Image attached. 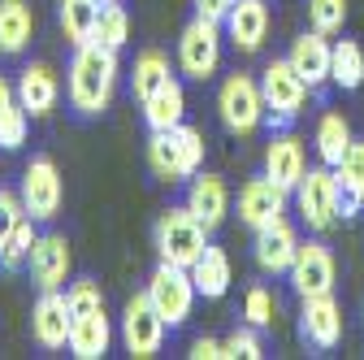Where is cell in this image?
<instances>
[{
  "label": "cell",
  "instance_id": "7",
  "mask_svg": "<svg viewBox=\"0 0 364 360\" xmlns=\"http://www.w3.org/2000/svg\"><path fill=\"white\" fill-rule=\"evenodd\" d=\"M178 65L187 78H200V83L213 78L217 65H221V22L196 14L187 22V31H182V39H178Z\"/></svg>",
  "mask_w": 364,
  "mask_h": 360
},
{
  "label": "cell",
  "instance_id": "2",
  "mask_svg": "<svg viewBox=\"0 0 364 360\" xmlns=\"http://www.w3.org/2000/svg\"><path fill=\"white\" fill-rule=\"evenodd\" d=\"M148 165L165 183H187L204 165V134L196 126H173V130H152L148 139Z\"/></svg>",
  "mask_w": 364,
  "mask_h": 360
},
{
  "label": "cell",
  "instance_id": "10",
  "mask_svg": "<svg viewBox=\"0 0 364 360\" xmlns=\"http://www.w3.org/2000/svg\"><path fill=\"white\" fill-rule=\"evenodd\" d=\"M260 92H264V105H269V117L273 122H291V117L304 113L312 87L295 74L291 61H269L260 70Z\"/></svg>",
  "mask_w": 364,
  "mask_h": 360
},
{
  "label": "cell",
  "instance_id": "27",
  "mask_svg": "<svg viewBox=\"0 0 364 360\" xmlns=\"http://www.w3.org/2000/svg\"><path fill=\"white\" fill-rule=\"evenodd\" d=\"M173 74H169V57L165 53H156V48H148V53H139L134 57V74H130V87H134V100H148V96H156L161 87L169 83Z\"/></svg>",
  "mask_w": 364,
  "mask_h": 360
},
{
  "label": "cell",
  "instance_id": "19",
  "mask_svg": "<svg viewBox=\"0 0 364 360\" xmlns=\"http://www.w3.org/2000/svg\"><path fill=\"white\" fill-rule=\"evenodd\" d=\"M287 61L295 65V74H299L308 87H321V83H330L334 43H330V35H321V31H304L299 39H291Z\"/></svg>",
  "mask_w": 364,
  "mask_h": 360
},
{
  "label": "cell",
  "instance_id": "31",
  "mask_svg": "<svg viewBox=\"0 0 364 360\" xmlns=\"http://www.w3.org/2000/svg\"><path fill=\"white\" fill-rule=\"evenodd\" d=\"M334 174H338V187L343 191H351V196L364 200V139H351V148L343 152V161L334 165Z\"/></svg>",
  "mask_w": 364,
  "mask_h": 360
},
{
  "label": "cell",
  "instance_id": "32",
  "mask_svg": "<svg viewBox=\"0 0 364 360\" xmlns=\"http://www.w3.org/2000/svg\"><path fill=\"white\" fill-rule=\"evenodd\" d=\"M35 217L26 213L22 221H18V231L9 235V243L5 248H0V265H5V269H18V265H26V256H31V248H35Z\"/></svg>",
  "mask_w": 364,
  "mask_h": 360
},
{
  "label": "cell",
  "instance_id": "21",
  "mask_svg": "<svg viewBox=\"0 0 364 360\" xmlns=\"http://www.w3.org/2000/svg\"><path fill=\"white\" fill-rule=\"evenodd\" d=\"M57 96H61V83H57V74L43 65V61L26 65L18 74V100H22V109L31 117H48L57 109Z\"/></svg>",
  "mask_w": 364,
  "mask_h": 360
},
{
  "label": "cell",
  "instance_id": "34",
  "mask_svg": "<svg viewBox=\"0 0 364 360\" xmlns=\"http://www.w3.org/2000/svg\"><path fill=\"white\" fill-rule=\"evenodd\" d=\"M273 312H278V300H273L269 287H252L243 295V322L256 326V330H269L273 326Z\"/></svg>",
  "mask_w": 364,
  "mask_h": 360
},
{
  "label": "cell",
  "instance_id": "40",
  "mask_svg": "<svg viewBox=\"0 0 364 360\" xmlns=\"http://www.w3.org/2000/svg\"><path fill=\"white\" fill-rule=\"evenodd\" d=\"M230 5H235V0H196V14L200 18H213V22H225Z\"/></svg>",
  "mask_w": 364,
  "mask_h": 360
},
{
  "label": "cell",
  "instance_id": "37",
  "mask_svg": "<svg viewBox=\"0 0 364 360\" xmlns=\"http://www.w3.org/2000/svg\"><path fill=\"white\" fill-rule=\"evenodd\" d=\"M65 295H70V312H91V308H105V295H100V287H96V282H74Z\"/></svg>",
  "mask_w": 364,
  "mask_h": 360
},
{
  "label": "cell",
  "instance_id": "39",
  "mask_svg": "<svg viewBox=\"0 0 364 360\" xmlns=\"http://www.w3.org/2000/svg\"><path fill=\"white\" fill-rule=\"evenodd\" d=\"M187 356H191V360H225V347H221L217 339H196Z\"/></svg>",
  "mask_w": 364,
  "mask_h": 360
},
{
  "label": "cell",
  "instance_id": "41",
  "mask_svg": "<svg viewBox=\"0 0 364 360\" xmlns=\"http://www.w3.org/2000/svg\"><path fill=\"white\" fill-rule=\"evenodd\" d=\"M360 208H364V200H360V196H351V191H343V196H338V217H343V221H347V217H355Z\"/></svg>",
  "mask_w": 364,
  "mask_h": 360
},
{
  "label": "cell",
  "instance_id": "18",
  "mask_svg": "<svg viewBox=\"0 0 364 360\" xmlns=\"http://www.w3.org/2000/svg\"><path fill=\"white\" fill-rule=\"evenodd\" d=\"M264 174L278 187H287V191L299 187V178L308 174V148H304L299 134H291V130L287 134H273L269 148H264Z\"/></svg>",
  "mask_w": 364,
  "mask_h": 360
},
{
  "label": "cell",
  "instance_id": "8",
  "mask_svg": "<svg viewBox=\"0 0 364 360\" xmlns=\"http://www.w3.org/2000/svg\"><path fill=\"white\" fill-rule=\"evenodd\" d=\"M22 204L35 221H53L61 213L65 200V183H61V169L53 157H31V165L22 169Z\"/></svg>",
  "mask_w": 364,
  "mask_h": 360
},
{
  "label": "cell",
  "instance_id": "28",
  "mask_svg": "<svg viewBox=\"0 0 364 360\" xmlns=\"http://www.w3.org/2000/svg\"><path fill=\"white\" fill-rule=\"evenodd\" d=\"M312 144H316V157H321L326 165H338L343 152L351 148V126H347V117L343 113H321Z\"/></svg>",
  "mask_w": 364,
  "mask_h": 360
},
{
  "label": "cell",
  "instance_id": "12",
  "mask_svg": "<svg viewBox=\"0 0 364 360\" xmlns=\"http://www.w3.org/2000/svg\"><path fill=\"white\" fill-rule=\"evenodd\" d=\"M70 326H74V312H70V295L65 291H39L35 308H31V334L39 347H70Z\"/></svg>",
  "mask_w": 364,
  "mask_h": 360
},
{
  "label": "cell",
  "instance_id": "24",
  "mask_svg": "<svg viewBox=\"0 0 364 360\" xmlns=\"http://www.w3.org/2000/svg\"><path fill=\"white\" fill-rule=\"evenodd\" d=\"M35 35V9L26 0H0V53L18 57Z\"/></svg>",
  "mask_w": 364,
  "mask_h": 360
},
{
  "label": "cell",
  "instance_id": "35",
  "mask_svg": "<svg viewBox=\"0 0 364 360\" xmlns=\"http://www.w3.org/2000/svg\"><path fill=\"white\" fill-rule=\"evenodd\" d=\"M221 347H225V360H260L264 356V343H260V330L256 326H239Z\"/></svg>",
  "mask_w": 364,
  "mask_h": 360
},
{
  "label": "cell",
  "instance_id": "13",
  "mask_svg": "<svg viewBox=\"0 0 364 360\" xmlns=\"http://www.w3.org/2000/svg\"><path fill=\"white\" fill-rule=\"evenodd\" d=\"M299 339L312 343V347H321V351H334L343 343V308L330 295H308L304 308H299Z\"/></svg>",
  "mask_w": 364,
  "mask_h": 360
},
{
  "label": "cell",
  "instance_id": "30",
  "mask_svg": "<svg viewBox=\"0 0 364 360\" xmlns=\"http://www.w3.org/2000/svg\"><path fill=\"white\" fill-rule=\"evenodd\" d=\"M96 39L105 43V48H126V39H130V18H126V9L117 5V0H109V5H100Z\"/></svg>",
  "mask_w": 364,
  "mask_h": 360
},
{
  "label": "cell",
  "instance_id": "5",
  "mask_svg": "<svg viewBox=\"0 0 364 360\" xmlns=\"http://www.w3.org/2000/svg\"><path fill=\"white\" fill-rule=\"evenodd\" d=\"M338 196H343V187H338L334 165L308 169L299 178V187H295V213H299V221L312 235H326L338 221Z\"/></svg>",
  "mask_w": 364,
  "mask_h": 360
},
{
  "label": "cell",
  "instance_id": "23",
  "mask_svg": "<svg viewBox=\"0 0 364 360\" xmlns=\"http://www.w3.org/2000/svg\"><path fill=\"white\" fill-rule=\"evenodd\" d=\"M191 282H196V291H200L204 300H221L225 291H230V282H235V265H230V256L208 243L204 256L191 265Z\"/></svg>",
  "mask_w": 364,
  "mask_h": 360
},
{
  "label": "cell",
  "instance_id": "3",
  "mask_svg": "<svg viewBox=\"0 0 364 360\" xmlns=\"http://www.w3.org/2000/svg\"><path fill=\"white\" fill-rule=\"evenodd\" d=\"M204 248H208V226L187 204L161 213V221H156V252H161V260L191 269L204 256Z\"/></svg>",
  "mask_w": 364,
  "mask_h": 360
},
{
  "label": "cell",
  "instance_id": "16",
  "mask_svg": "<svg viewBox=\"0 0 364 360\" xmlns=\"http://www.w3.org/2000/svg\"><path fill=\"white\" fill-rule=\"evenodd\" d=\"M295 252H299V235H295V226L287 217H278V221H269V226L256 231L252 256H256V265L264 269V274H287Z\"/></svg>",
  "mask_w": 364,
  "mask_h": 360
},
{
  "label": "cell",
  "instance_id": "11",
  "mask_svg": "<svg viewBox=\"0 0 364 360\" xmlns=\"http://www.w3.org/2000/svg\"><path fill=\"white\" fill-rule=\"evenodd\" d=\"M291 287L299 291V300H308V295H330L334 291V282H338V269H334V256H330V248L326 243H316V239H299V252H295V260H291Z\"/></svg>",
  "mask_w": 364,
  "mask_h": 360
},
{
  "label": "cell",
  "instance_id": "33",
  "mask_svg": "<svg viewBox=\"0 0 364 360\" xmlns=\"http://www.w3.org/2000/svg\"><path fill=\"white\" fill-rule=\"evenodd\" d=\"M347 22V0H308V26L321 35H338Z\"/></svg>",
  "mask_w": 364,
  "mask_h": 360
},
{
  "label": "cell",
  "instance_id": "25",
  "mask_svg": "<svg viewBox=\"0 0 364 360\" xmlns=\"http://www.w3.org/2000/svg\"><path fill=\"white\" fill-rule=\"evenodd\" d=\"M144 122H148V130H173L187 122V92H182L178 78H169L156 96L144 100Z\"/></svg>",
  "mask_w": 364,
  "mask_h": 360
},
{
  "label": "cell",
  "instance_id": "22",
  "mask_svg": "<svg viewBox=\"0 0 364 360\" xmlns=\"http://www.w3.org/2000/svg\"><path fill=\"white\" fill-rule=\"evenodd\" d=\"M187 208L204 221L208 231H217L225 213H230V191L217 174H191V187H187Z\"/></svg>",
  "mask_w": 364,
  "mask_h": 360
},
{
  "label": "cell",
  "instance_id": "15",
  "mask_svg": "<svg viewBox=\"0 0 364 360\" xmlns=\"http://www.w3.org/2000/svg\"><path fill=\"white\" fill-rule=\"evenodd\" d=\"M26 265H31V278H35L39 291H65V282H70V239L65 235H39Z\"/></svg>",
  "mask_w": 364,
  "mask_h": 360
},
{
  "label": "cell",
  "instance_id": "9",
  "mask_svg": "<svg viewBox=\"0 0 364 360\" xmlns=\"http://www.w3.org/2000/svg\"><path fill=\"white\" fill-rule=\"evenodd\" d=\"M122 343H126V351L134 360H148V356L161 351V343H165V317L156 312V304L148 300V291L126 300V308H122Z\"/></svg>",
  "mask_w": 364,
  "mask_h": 360
},
{
  "label": "cell",
  "instance_id": "38",
  "mask_svg": "<svg viewBox=\"0 0 364 360\" xmlns=\"http://www.w3.org/2000/svg\"><path fill=\"white\" fill-rule=\"evenodd\" d=\"M18 109H22V100H18V83H9L5 74H0V130H5V122H9Z\"/></svg>",
  "mask_w": 364,
  "mask_h": 360
},
{
  "label": "cell",
  "instance_id": "6",
  "mask_svg": "<svg viewBox=\"0 0 364 360\" xmlns=\"http://www.w3.org/2000/svg\"><path fill=\"white\" fill-rule=\"evenodd\" d=\"M196 282H191V269H182V265H169L161 260L156 265V274L148 278V300L156 304V312L165 317V326H182L191 317V308H196Z\"/></svg>",
  "mask_w": 364,
  "mask_h": 360
},
{
  "label": "cell",
  "instance_id": "29",
  "mask_svg": "<svg viewBox=\"0 0 364 360\" xmlns=\"http://www.w3.org/2000/svg\"><path fill=\"white\" fill-rule=\"evenodd\" d=\"M330 83L343 92H355L364 83V48L355 39H338L334 43V65H330Z\"/></svg>",
  "mask_w": 364,
  "mask_h": 360
},
{
  "label": "cell",
  "instance_id": "1",
  "mask_svg": "<svg viewBox=\"0 0 364 360\" xmlns=\"http://www.w3.org/2000/svg\"><path fill=\"white\" fill-rule=\"evenodd\" d=\"M117 87V48H105L100 39L78 43L70 61V105L82 117H96L109 109Z\"/></svg>",
  "mask_w": 364,
  "mask_h": 360
},
{
  "label": "cell",
  "instance_id": "20",
  "mask_svg": "<svg viewBox=\"0 0 364 360\" xmlns=\"http://www.w3.org/2000/svg\"><path fill=\"white\" fill-rule=\"evenodd\" d=\"M113 343V322L105 308H91V312H74V326H70V351L78 360H100Z\"/></svg>",
  "mask_w": 364,
  "mask_h": 360
},
{
  "label": "cell",
  "instance_id": "14",
  "mask_svg": "<svg viewBox=\"0 0 364 360\" xmlns=\"http://www.w3.org/2000/svg\"><path fill=\"white\" fill-rule=\"evenodd\" d=\"M282 213H287V187H278L269 174L247 178V183L239 187V221L252 235L260 226H269V221H278Z\"/></svg>",
  "mask_w": 364,
  "mask_h": 360
},
{
  "label": "cell",
  "instance_id": "26",
  "mask_svg": "<svg viewBox=\"0 0 364 360\" xmlns=\"http://www.w3.org/2000/svg\"><path fill=\"white\" fill-rule=\"evenodd\" d=\"M61 31L74 43H91L96 39V22H100V0H61Z\"/></svg>",
  "mask_w": 364,
  "mask_h": 360
},
{
  "label": "cell",
  "instance_id": "36",
  "mask_svg": "<svg viewBox=\"0 0 364 360\" xmlns=\"http://www.w3.org/2000/svg\"><path fill=\"white\" fill-rule=\"evenodd\" d=\"M26 217V204L22 196H9V191H0V248L9 243V235L18 231V221Z\"/></svg>",
  "mask_w": 364,
  "mask_h": 360
},
{
  "label": "cell",
  "instance_id": "42",
  "mask_svg": "<svg viewBox=\"0 0 364 360\" xmlns=\"http://www.w3.org/2000/svg\"><path fill=\"white\" fill-rule=\"evenodd\" d=\"M100 5H109V0H100Z\"/></svg>",
  "mask_w": 364,
  "mask_h": 360
},
{
  "label": "cell",
  "instance_id": "4",
  "mask_svg": "<svg viewBox=\"0 0 364 360\" xmlns=\"http://www.w3.org/2000/svg\"><path fill=\"white\" fill-rule=\"evenodd\" d=\"M264 113H269V105H264V92H260V78H252V74H230L221 83V92H217V117H221V126L230 130V134H252V130H260V122H264Z\"/></svg>",
  "mask_w": 364,
  "mask_h": 360
},
{
  "label": "cell",
  "instance_id": "17",
  "mask_svg": "<svg viewBox=\"0 0 364 360\" xmlns=\"http://www.w3.org/2000/svg\"><path fill=\"white\" fill-rule=\"evenodd\" d=\"M221 26H225V39H230L239 53H260L264 35H269V5L264 0H235Z\"/></svg>",
  "mask_w": 364,
  "mask_h": 360
},
{
  "label": "cell",
  "instance_id": "43",
  "mask_svg": "<svg viewBox=\"0 0 364 360\" xmlns=\"http://www.w3.org/2000/svg\"><path fill=\"white\" fill-rule=\"evenodd\" d=\"M360 317H364V312H360Z\"/></svg>",
  "mask_w": 364,
  "mask_h": 360
}]
</instances>
